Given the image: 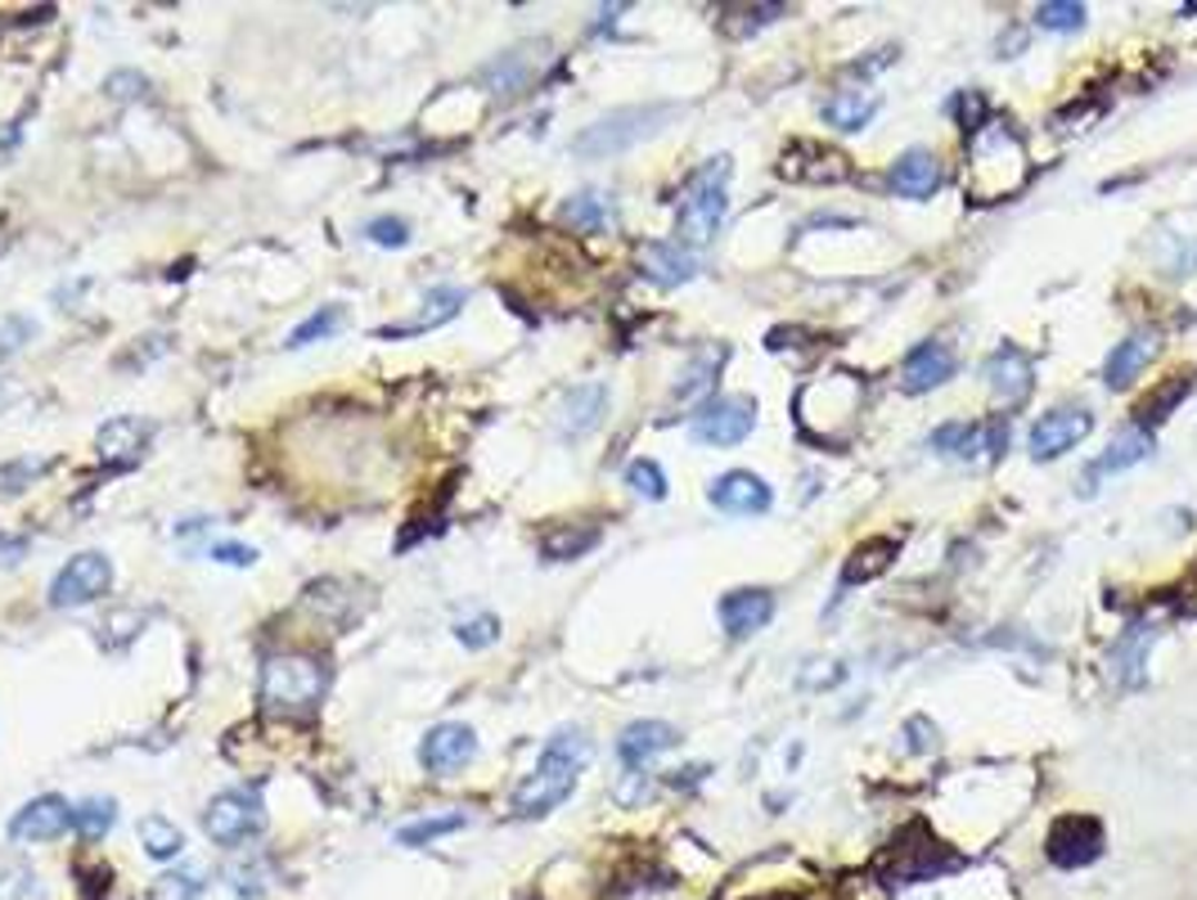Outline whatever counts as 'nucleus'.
Masks as SVG:
<instances>
[{
    "label": "nucleus",
    "mask_w": 1197,
    "mask_h": 900,
    "mask_svg": "<svg viewBox=\"0 0 1197 900\" xmlns=\"http://www.w3.org/2000/svg\"><path fill=\"white\" fill-rule=\"evenodd\" d=\"M460 306H464V289H451V284L428 289L423 293V311L414 320H405V324H388V330H379V338H410V334L442 330V324H451L460 315Z\"/></svg>",
    "instance_id": "f3484780"
},
{
    "label": "nucleus",
    "mask_w": 1197,
    "mask_h": 900,
    "mask_svg": "<svg viewBox=\"0 0 1197 900\" xmlns=\"http://www.w3.org/2000/svg\"><path fill=\"white\" fill-rule=\"evenodd\" d=\"M140 842H144V851L153 860H177L185 851V833L171 825V820H162V815H149V820H140Z\"/></svg>",
    "instance_id": "cd10ccee"
},
{
    "label": "nucleus",
    "mask_w": 1197,
    "mask_h": 900,
    "mask_svg": "<svg viewBox=\"0 0 1197 900\" xmlns=\"http://www.w3.org/2000/svg\"><path fill=\"white\" fill-rule=\"evenodd\" d=\"M37 473H41V464H32V459L0 464V491H23V486H28Z\"/></svg>",
    "instance_id": "c03bdc74"
},
{
    "label": "nucleus",
    "mask_w": 1197,
    "mask_h": 900,
    "mask_svg": "<svg viewBox=\"0 0 1197 900\" xmlns=\"http://www.w3.org/2000/svg\"><path fill=\"white\" fill-rule=\"evenodd\" d=\"M1148 455H1153V433H1148V428H1139V424H1135V428H1121L1117 437L1107 442V451H1103V455H1098V459H1094V464L1080 473V496H1094L1103 477H1112V473H1126V468L1144 464Z\"/></svg>",
    "instance_id": "1a4fd4ad"
},
{
    "label": "nucleus",
    "mask_w": 1197,
    "mask_h": 900,
    "mask_svg": "<svg viewBox=\"0 0 1197 900\" xmlns=\"http://www.w3.org/2000/svg\"><path fill=\"white\" fill-rule=\"evenodd\" d=\"M455 829H464V815L460 810H451V815H423V820H414V825H405L396 833V842L401 847H428V842H437V838H446Z\"/></svg>",
    "instance_id": "c756f323"
},
{
    "label": "nucleus",
    "mask_w": 1197,
    "mask_h": 900,
    "mask_svg": "<svg viewBox=\"0 0 1197 900\" xmlns=\"http://www.w3.org/2000/svg\"><path fill=\"white\" fill-rule=\"evenodd\" d=\"M874 113H878V95H874V91H837V95L824 104V118H828L837 131H861Z\"/></svg>",
    "instance_id": "a878e982"
},
{
    "label": "nucleus",
    "mask_w": 1197,
    "mask_h": 900,
    "mask_svg": "<svg viewBox=\"0 0 1197 900\" xmlns=\"http://www.w3.org/2000/svg\"><path fill=\"white\" fill-rule=\"evenodd\" d=\"M887 185L901 194V199H927L936 185H941V162L927 153V149H909L892 162L887 172Z\"/></svg>",
    "instance_id": "6ab92c4d"
},
{
    "label": "nucleus",
    "mask_w": 1197,
    "mask_h": 900,
    "mask_svg": "<svg viewBox=\"0 0 1197 900\" xmlns=\"http://www.w3.org/2000/svg\"><path fill=\"white\" fill-rule=\"evenodd\" d=\"M977 437H982L986 455H1004V446H1008V419H1004V415H999V419H990V424H986Z\"/></svg>",
    "instance_id": "09e8293b"
},
{
    "label": "nucleus",
    "mask_w": 1197,
    "mask_h": 900,
    "mask_svg": "<svg viewBox=\"0 0 1197 900\" xmlns=\"http://www.w3.org/2000/svg\"><path fill=\"white\" fill-rule=\"evenodd\" d=\"M1153 334H1135V338H1126L1117 352L1107 356V365H1103V378H1107V387H1126L1144 365H1148V356H1153Z\"/></svg>",
    "instance_id": "393cba45"
},
{
    "label": "nucleus",
    "mask_w": 1197,
    "mask_h": 900,
    "mask_svg": "<svg viewBox=\"0 0 1197 900\" xmlns=\"http://www.w3.org/2000/svg\"><path fill=\"white\" fill-rule=\"evenodd\" d=\"M455 635H460L464 648H486V644L500 639V621H495V617H473V621H464Z\"/></svg>",
    "instance_id": "79ce46f5"
},
{
    "label": "nucleus",
    "mask_w": 1197,
    "mask_h": 900,
    "mask_svg": "<svg viewBox=\"0 0 1197 900\" xmlns=\"http://www.w3.org/2000/svg\"><path fill=\"white\" fill-rule=\"evenodd\" d=\"M333 330H338V306H324V311L306 315L298 330L289 334V347H306V343H315V338H329Z\"/></svg>",
    "instance_id": "4c0bfd02"
},
{
    "label": "nucleus",
    "mask_w": 1197,
    "mask_h": 900,
    "mask_svg": "<svg viewBox=\"0 0 1197 900\" xmlns=\"http://www.w3.org/2000/svg\"><path fill=\"white\" fill-rule=\"evenodd\" d=\"M698 253L690 249V243H680V239H653L644 243V253H640V271L662 284V289H675V284H690L698 275Z\"/></svg>",
    "instance_id": "ddd939ff"
},
{
    "label": "nucleus",
    "mask_w": 1197,
    "mask_h": 900,
    "mask_svg": "<svg viewBox=\"0 0 1197 900\" xmlns=\"http://www.w3.org/2000/svg\"><path fill=\"white\" fill-rule=\"evenodd\" d=\"M594 540H598V527H554V532L541 540V549H545V558L567 563V558H581Z\"/></svg>",
    "instance_id": "473e14b6"
},
{
    "label": "nucleus",
    "mask_w": 1197,
    "mask_h": 900,
    "mask_svg": "<svg viewBox=\"0 0 1197 900\" xmlns=\"http://www.w3.org/2000/svg\"><path fill=\"white\" fill-rule=\"evenodd\" d=\"M113 820H118L113 797H86L81 806H72V829L81 838H104L113 829Z\"/></svg>",
    "instance_id": "c85d7f7f"
},
{
    "label": "nucleus",
    "mask_w": 1197,
    "mask_h": 900,
    "mask_svg": "<svg viewBox=\"0 0 1197 900\" xmlns=\"http://www.w3.org/2000/svg\"><path fill=\"white\" fill-rule=\"evenodd\" d=\"M604 411H608V387L604 383H581L559 405V433L563 437H585V433L598 428Z\"/></svg>",
    "instance_id": "dca6fc26"
},
{
    "label": "nucleus",
    "mask_w": 1197,
    "mask_h": 900,
    "mask_svg": "<svg viewBox=\"0 0 1197 900\" xmlns=\"http://www.w3.org/2000/svg\"><path fill=\"white\" fill-rule=\"evenodd\" d=\"M1157 644V626H1148V621H1139V626H1130L1121 639H1117V648H1112V676H1117V685H1126V689H1135V685H1144V663H1148V648Z\"/></svg>",
    "instance_id": "aec40b11"
},
{
    "label": "nucleus",
    "mask_w": 1197,
    "mask_h": 900,
    "mask_svg": "<svg viewBox=\"0 0 1197 900\" xmlns=\"http://www.w3.org/2000/svg\"><path fill=\"white\" fill-rule=\"evenodd\" d=\"M585 761H590V739L585 734L572 729V725L559 729L554 739L545 744L536 770L513 788V810H519L523 820H536V815H550L554 806H563L572 797V788H576V775L585 770Z\"/></svg>",
    "instance_id": "f257e3e1"
},
{
    "label": "nucleus",
    "mask_w": 1197,
    "mask_h": 900,
    "mask_svg": "<svg viewBox=\"0 0 1197 900\" xmlns=\"http://www.w3.org/2000/svg\"><path fill=\"white\" fill-rule=\"evenodd\" d=\"M68 825H72V806L63 797L46 792V797H32L10 820V838L14 842H54Z\"/></svg>",
    "instance_id": "4468645a"
},
{
    "label": "nucleus",
    "mask_w": 1197,
    "mask_h": 900,
    "mask_svg": "<svg viewBox=\"0 0 1197 900\" xmlns=\"http://www.w3.org/2000/svg\"><path fill=\"white\" fill-rule=\"evenodd\" d=\"M986 378H990L995 396H1004V401H1026V396H1032V361H1026L1017 347L990 352Z\"/></svg>",
    "instance_id": "4be33fe9"
},
{
    "label": "nucleus",
    "mask_w": 1197,
    "mask_h": 900,
    "mask_svg": "<svg viewBox=\"0 0 1197 900\" xmlns=\"http://www.w3.org/2000/svg\"><path fill=\"white\" fill-rule=\"evenodd\" d=\"M680 744V734L666 725V720H635L622 729V739H617V757L626 770H640L648 766L657 752H671Z\"/></svg>",
    "instance_id": "2eb2a0df"
},
{
    "label": "nucleus",
    "mask_w": 1197,
    "mask_h": 900,
    "mask_svg": "<svg viewBox=\"0 0 1197 900\" xmlns=\"http://www.w3.org/2000/svg\"><path fill=\"white\" fill-rule=\"evenodd\" d=\"M896 558V540H865L846 563H842V586H861V582H874L878 572H887Z\"/></svg>",
    "instance_id": "b1692460"
},
{
    "label": "nucleus",
    "mask_w": 1197,
    "mask_h": 900,
    "mask_svg": "<svg viewBox=\"0 0 1197 900\" xmlns=\"http://www.w3.org/2000/svg\"><path fill=\"white\" fill-rule=\"evenodd\" d=\"M946 378H955V356L950 347H941V343H918L909 356H905V392H932L941 387Z\"/></svg>",
    "instance_id": "412c9836"
},
{
    "label": "nucleus",
    "mask_w": 1197,
    "mask_h": 900,
    "mask_svg": "<svg viewBox=\"0 0 1197 900\" xmlns=\"http://www.w3.org/2000/svg\"><path fill=\"white\" fill-rule=\"evenodd\" d=\"M1188 387H1193V378L1188 374H1175V378H1166V387H1157L1144 405H1139V428H1148V424H1161L1175 405L1188 396Z\"/></svg>",
    "instance_id": "2f4dec72"
},
{
    "label": "nucleus",
    "mask_w": 1197,
    "mask_h": 900,
    "mask_svg": "<svg viewBox=\"0 0 1197 900\" xmlns=\"http://www.w3.org/2000/svg\"><path fill=\"white\" fill-rule=\"evenodd\" d=\"M113 586V563L95 549H86L77 558H68L59 567V577L50 582V604L54 608H81V604H95L104 590Z\"/></svg>",
    "instance_id": "423d86ee"
},
{
    "label": "nucleus",
    "mask_w": 1197,
    "mask_h": 900,
    "mask_svg": "<svg viewBox=\"0 0 1197 900\" xmlns=\"http://www.w3.org/2000/svg\"><path fill=\"white\" fill-rule=\"evenodd\" d=\"M28 882H37V878H32V869H23V864L0 869V900H19V896L28 891Z\"/></svg>",
    "instance_id": "49530a36"
},
{
    "label": "nucleus",
    "mask_w": 1197,
    "mask_h": 900,
    "mask_svg": "<svg viewBox=\"0 0 1197 900\" xmlns=\"http://www.w3.org/2000/svg\"><path fill=\"white\" fill-rule=\"evenodd\" d=\"M365 234L379 243V249H405V243H410V225L401 216H374L365 225Z\"/></svg>",
    "instance_id": "58836bf2"
},
{
    "label": "nucleus",
    "mask_w": 1197,
    "mask_h": 900,
    "mask_svg": "<svg viewBox=\"0 0 1197 900\" xmlns=\"http://www.w3.org/2000/svg\"><path fill=\"white\" fill-rule=\"evenodd\" d=\"M770 617H775V595H770V590H730L721 599V626L734 639L756 635Z\"/></svg>",
    "instance_id": "a211bd4d"
},
{
    "label": "nucleus",
    "mask_w": 1197,
    "mask_h": 900,
    "mask_svg": "<svg viewBox=\"0 0 1197 900\" xmlns=\"http://www.w3.org/2000/svg\"><path fill=\"white\" fill-rule=\"evenodd\" d=\"M266 869H262V860H252V864H234L230 869V887H234V896H248V900H256L266 891Z\"/></svg>",
    "instance_id": "ea45409f"
},
{
    "label": "nucleus",
    "mask_w": 1197,
    "mask_h": 900,
    "mask_svg": "<svg viewBox=\"0 0 1197 900\" xmlns=\"http://www.w3.org/2000/svg\"><path fill=\"white\" fill-rule=\"evenodd\" d=\"M626 486L644 500H666V473L653 464V459H635L626 468Z\"/></svg>",
    "instance_id": "f704fd0d"
},
{
    "label": "nucleus",
    "mask_w": 1197,
    "mask_h": 900,
    "mask_svg": "<svg viewBox=\"0 0 1197 900\" xmlns=\"http://www.w3.org/2000/svg\"><path fill=\"white\" fill-rule=\"evenodd\" d=\"M730 176H734V162L725 153L707 158L690 176V190H684V203H680V243L703 249V243L716 239L725 208H730Z\"/></svg>",
    "instance_id": "7ed1b4c3"
},
{
    "label": "nucleus",
    "mask_w": 1197,
    "mask_h": 900,
    "mask_svg": "<svg viewBox=\"0 0 1197 900\" xmlns=\"http://www.w3.org/2000/svg\"><path fill=\"white\" fill-rule=\"evenodd\" d=\"M563 221L572 225V230H581V234H594V230H604L608 225V203L598 199V194H572L567 203H563Z\"/></svg>",
    "instance_id": "72a5a7b5"
},
{
    "label": "nucleus",
    "mask_w": 1197,
    "mask_h": 900,
    "mask_svg": "<svg viewBox=\"0 0 1197 900\" xmlns=\"http://www.w3.org/2000/svg\"><path fill=\"white\" fill-rule=\"evenodd\" d=\"M950 113L959 118V127L973 135L977 127H982V118H986V100L982 95H973V91H959L955 100H950Z\"/></svg>",
    "instance_id": "a19ab883"
},
{
    "label": "nucleus",
    "mask_w": 1197,
    "mask_h": 900,
    "mask_svg": "<svg viewBox=\"0 0 1197 900\" xmlns=\"http://www.w3.org/2000/svg\"><path fill=\"white\" fill-rule=\"evenodd\" d=\"M28 338H32V324H28V320H19V315H6V320H0V361L14 356V352L28 343Z\"/></svg>",
    "instance_id": "37998d69"
},
{
    "label": "nucleus",
    "mask_w": 1197,
    "mask_h": 900,
    "mask_svg": "<svg viewBox=\"0 0 1197 900\" xmlns=\"http://www.w3.org/2000/svg\"><path fill=\"white\" fill-rule=\"evenodd\" d=\"M162 900H194L199 896V882L190 878V873H171V878H162Z\"/></svg>",
    "instance_id": "de8ad7c7"
},
{
    "label": "nucleus",
    "mask_w": 1197,
    "mask_h": 900,
    "mask_svg": "<svg viewBox=\"0 0 1197 900\" xmlns=\"http://www.w3.org/2000/svg\"><path fill=\"white\" fill-rule=\"evenodd\" d=\"M1098 851H1103V829L1089 815H1063L1049 829V860L1058 869H1080V864L1098 860Z\"/></svg>",
    "instance_id": "9d476101"
},
{
    "label": "nucleus",
    "mask_w": 1197,
    "mask_h": 900,
    "mask_svg": "<svg viewBox=\"0 0 1197 900\" xmlns=\"http://www.w3.org/2000/svg\"><path fill=\"white\" fill-rule=\"evenodd\" d=\"M680 109L675 104H640V109H617L608 118H598L594 127H585L572 149L581 158H613V153H626L631 144L648 140L653 131H662V122H671Z\"/></svg>",
    "instance_id": "20e7f679"
},
{
    "label": "nucleus",
    "mask_w": 1197,
    "mask_h": 900,
    "mask_svg": "<svg viewBox=\"0 0 1197 900\" xmlns=\"http://www.w3.org/2000/svg\"><path fill=\"white\" fill-rule=\"evenodd\" d=\"M1036 19L1049 32H1076L1085 23V6H1076V0H1049V6L1036 10Z\"/></svg>",
    "instance_id": "c9c22d12"
},
{
    "label": "nucleus",
    "mask_w": 1197,
    "mask_h": 900,
    "mask_svg": "<svg viewBox=\"0 0 1197 900\" xmlns=\"http://www.w3.org/2000/svg\"><path fill=\"white\" fill-rule=\"evenodd\" d=\"M149 442V424L140 419H113L100 428V459H109L113 468H131L144 455Z\"/></svg>",
    "instance_id": "5701e85b"
},
{
    "label": "nucleus",
    "mask_w": 1197,
    "mask_h": 900,
    "mask_svg": "<svg viewBox=\"0 0 1197 900\" xmlns=\"http://www.w3.org/2000/svg\"><path fill=\"white\" fill-rule=\"evenodd\" d=\"M932 451H941V455H973L977 451V428L973 424H946V428H936L932 433Z\"/></svg>",
    "instance_id": "e433bc0d"
},
{
    "label": "nucleus",
    "mask_w": 1197,
    "mask_h": 900,
    "mask_svg": "<svg viewBox=\"0 0 1197 900\" xmlns=\"http://www.w3.org/2000/svg\"><path fill=\"white\" fill-rule=\"evenodd\" d=\"M756 428V401L752 396H721L694 415V437L707 446H738Z\"/></svg>",
    "instance_id": "0eeeda50"
},
{
    "label": "nucleus",
    "mask_w": 1197,
    "mask_h": 900,
    "mask_svg": "<svg viewBox=\"0 0 1197 900\" xmlns=\"http://www.w3.org/2000/svg\"><path fill=\"white\" fill-rule=\"evenodd\" d=\"M721 361H725V347H703V352L694 356V365L680 374V383H675V401H703V396L716 387Z\"/></svg>",
    "instance_id": "bb28decb"
},
{
    "label": "nucleus",
    "mask_w": 1197,
    "mask_h": 900,
    "mask_svg": "<svg viewBox=\"0 0 1197 900\" xmlns=\"http://www.w3.org/2000/svg\"><path fill=\"white\" fill-rule=\"evenodd\" d=\"M527 50H532V45H523V50H509V54H500V63H491V68H486V77H491L495 87H500V95H519V91L527 87V81H532Z\"/></svg>",
    "instance_id": "7c9ffc66"
},
{
    "label": "nucleus",
    "mask_w": 1197,
    "mask_h": 900,
    "mask_svg": "<svg viewBox=\"0 0 1197 900\" xmlns=\"http://www.w3.org/2000/svg\"><path fill=\"white\" fill-rule=\"evenodd\" d=\"M477 757V739H473V729L469 725H437V729H428V739L419 744V761L428 775H451L460 766H469Z\"/></svg>",
    "instance_id": "f8f14e48"
},
{
    "label": "nucleus",
    "mask_w": 1197,
    "mask_h": 900,
    "mask_svg": "<svg viewBox=\"0 0 1197 900\" xmlns=\"http://www.w3.org/2000/svg\"><path fill=\"white\" fill-rule=\"evenodd\" d=\"M208 554H212L217 563H230V567H252V563H256V549H252V545H239V540H217Z\"/></svg>",
    "instance_id": "a18cd8bd"
},
{
    "label": "nucleus",
    "mask_w": 1197,
    "mask_h": 900,
    "mask_svg": "<svg viewBox=\"0 0 1197 900\" xmlns=\"http://www.w3.org/2000/svg\"><path fill=\"white\" fill-rule=\"evenodd\" d=\"M1089 428H1094V415L1080 411V405H1067V411H1054V415L1036 419L1026 446H1032V459H1058L1072 446H1080L1089 437Z\"/></svg>",
    "instance_id": "6e6552de"
},
{
    "label": "nucleus",
    "mask_w": 1197,
    "mask_h": 900,
    "mask_svg": "<svg viewBox=\"0 0 1197 900\" xmlns=\"http://www.w3.org/2000/svg\"><path fill=\"white\" fill-rule=\"evenodd\" d=\"M324 667L311 653H271L262 663V707L275 716H311L324 698Z\"/></svg>",
    "instance_id": "f03ea898"
},
{
    "label": "nucleus",
    "mask_w": 1197,
    "mask_h": 900,
    "mask_svg": "<svg viewBox=\"0 0 1197 900\" xmlns=\"http://www.w3.org/2000/svg\"><path fill=\"white\" fill-rule=\"evenodd\" d=\"M203 829L217 847H239L248 838H256L266 829V810H262V797L256 792H243V788H230V792H217L203 810Z\"/></svg>",
    "instance_id": "39448f33"
},
{
    "label": "nucleus",
    "mask_w": 1197,
    "mask_h": 900,
    "mask_svg": "<svg viewBox=\"0 0 1197 900\" xmlns=\"http://www.w3.org/2000/svg\"><path fill=\"white\" fill-rule=\"evenodd\" d=\"M707 500H712L721 514L747 518V514H765L770 505H775V491H770L756 473L734 468V473H721V477L707 486Z\"/></svg>",
    "instance_id": "9b49d317"
}]
</instances>
